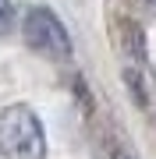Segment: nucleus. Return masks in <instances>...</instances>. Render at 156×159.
I'll return each instance as SVG.
<instances>
[{"label": "nucleus", "instance_id": "nucleus-1", "mask_svg": "<svg viewBox=\"0 0 156 159\" xmlns=\"http://www.w3.org/2000/svg\"><path fill=\"white\" fill-rule=\"evenodd\" d=\"M0 156L4 159H46V134L32 106H7L0 113Z\"/></svg>", "mask_w": 156, "mask_h": 159}, {"label": "nucleus", "instance_id": "nucleus-2", "mask_svg": "<svg viewBox=\"0 0 156 159\" xmlns=\"http://www.w3.org/2000/svg\"><path fill=\"white\" fill-rule=\"evenodd\" d=\"M21 35H25V43H29L35 53H43V57H50V60H68L71 57V35L64 29V21L53 11H46V7H32V11L25 14Z\"/></svg>", "mask_w": 156, "mask_h": 159}, {"label": "nucleus", "instance_id": "nucleus-3", "mask_svg": "<svg viewBox=\"0 0 156 159\" xmlns=\"http://www.w3.org/2000/svg\"><path fill=\"white\" fill-rule=\"evenodd\" d=\"M11 21H14V7H11V0H0V35L11 29Z\"/></svg>", "mask_w": 156, "mask_h": 159}, {"label": "nucleus", "instance_id": "nucleus-4", "mask_svg": "<svg viewBox=\"0 0 156 159\" xmlns=\"http://www.w3.org/2000/svg\"><path fill=\"white\" fill-rule=\"evenodd\" d=\"M106 159H131V152H128L124 145H110V152H106Z\"/></svg>", "mask_w": 156, "mask_h": 159}, {"label": "nucleus", "instance_id": "nucleus-5", "mask_svg": "<svg viewBox=\"0 0 156 159\" xmlns=\"http://www.w3.org/2000/svg\"><path fill=\"white\" fill-rule=\"evenodd\" d=\"M149 7H153V11H156V0H149Z\"/></svg>", "mask_w": 156, "mask_h": 159}]
</instances>
